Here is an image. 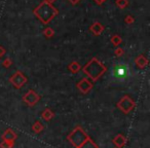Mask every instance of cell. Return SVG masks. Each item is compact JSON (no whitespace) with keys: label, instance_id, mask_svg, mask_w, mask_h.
I'll list each match as a JSON object with an SVG mask.
<instances>
[{"label":"cell","instance_id":"1","mask_svg":"<svg viewBox=\"0 0 150 148\" xmlns=\"http://www.w3.org/2000/svg\"><path fill=\"white\" fill-rule=\"evenodd\" d=\"M112 77L116 81H125L129 78L132 72L129 66L125 62H117L113 65L111 70Z\"/></svg>","mask_w":150,"mask_h":148}]
</instances>
